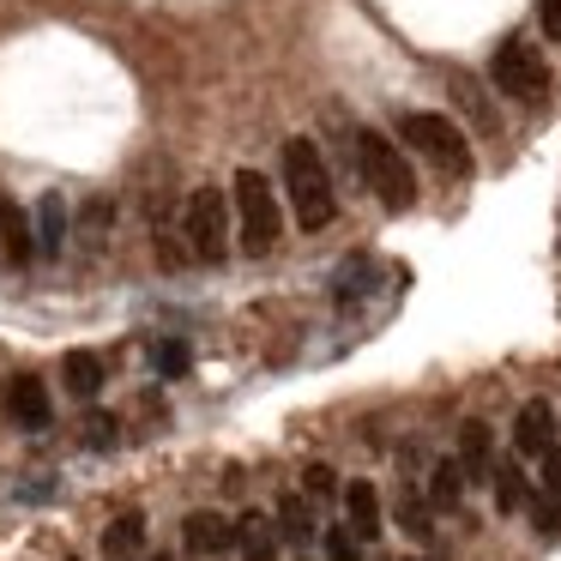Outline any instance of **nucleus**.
I'll return each instance as SVG.
<instances>
[{"mask_svg":"<svg viewBox=\"0 0 561 561\" xmlns=\"http://www.w3.org/2000/svg\"><path fill=\"white\" fill-rule=\"evenodd\" d=\"M284 199H290L302 230H327L339 218V194H332V170L320 158L314 139H284Z\"/></svg>","mask_w":561,"mask_h":561,"instance_id":"1","label":"nucleus"},{"mask_svg":"<svg viewBox=\"0 0 561 561\" xmlns=\"http://www.w3.org/2000/svg\"><path fill=\"white\" fill-rule=\"evenodd\" d=\"M356 163H363V182L375 187V199L387 211H411L416 206V170L404 163V151L392 146L387 134L363 127V134H356Z\"/></svg>","mask_w":561,"mask_h":561,"instance_id":"2","label":"nucleus"},{"mask_svg":"<svg viewBox=\"0 0 561 561\" xmlns=\"http://www.w3.org/2000/svg\"><path fill=\"white\" fill-rule=\"evenodd\" d=\"M284 230V211H278V194L260 170H236V236H242L248 254H272Z\"/></svg>","mask_w":561,"mask_h":561,"instance_id":"3","label":"nucleus"},{"mask_svg":"<svg viewBox=\"0 0 561 561\" xmlns=\"http://www.w3.org/2000/svg\"><path fill=\"white\" fill-rule=\"evenodd\" d=\"M399 139H404L411 151H423V158L435 163L440 175H471V146H465V134L447 122V115H428V110L404 115V122H399Z\"/></svg>","mask_w":561,"mask_h":561,"instance_id":"4","label":"nucleus"},{"mask_svg":"<svg viewBox=\"0 0 561 561\" xmlns=\"http://www.w3.org/2000/svg\"><path fill=\"white\" fill-rule=\"evenodd\" d=\"M182 236H187V248H194V260L218 266V260L230 254V199H224L218 187H194L187 206H182Z\"/></svg>","mask_w":561,"mask_h":561,"instance_id":"5","label":"nucleus"},{"mask_svg":"<svg viewBox=\"0 0 561 561\" xmlns=\"http://www.w3.org/2000/svg\"><path fill=\"white\" fill-rule=\"evenodd\" d=\"M495 91H507L513 103H537L549 91V61H543V49H537L531 37H507L495 49Z\"/></svg>","mask_w":561,"mask_h":561,"instance_id":"6","label":"nucleus"},{"mask_svg":"<svg viewBox=\"0 0 561 561\" xmlns=\"http://www.w3.org/2000/svg\"><path fill=\"white\" fill-rule=\"evenodd\" d=\"M7 416H13L19 428H31V435H37V428H49V387H43L37 375H13L7 380Z\"/></svg>","mask_w":561,"mask_h":561,"instance_id":"7","label":"nucleus"},{"mask_svg":"<svg viewBox=\"0 0 561 561\" xmlns=\"http://www.w3.org/2000/svg\"><path fill=\"white\" fill-rule=\"evenodd\" d=\"M182 549L187 556H230L236 549V525L224 513H187L182 519Z\"/></svg>","mask_w":561,"mask_h":561,"instance_id":"8","label":"nucleus"},{"mask_svg":"<svg viewBox=\"0 0 561 561\" xmlns=\"http://www.w3.org/2000/svg\"><path fill=\"white\" fill-rule=\"evenodd\" d=\"M513 447H519V459H543V453L556 447V411H549L543 399H531L513 416Z\"/></svg>","mask_w":561,"mask_h":561,"instance_id":"9","label":"nucleus"},{"mask_svg":"<svg viewBox=\"0 0 561 561\" xmlns=\"http://www.w3.org/2000/svg\"><path fill=\"white\" fill-rule=\"evenodd\" d=\"M0 248H7L13 266H31V260H37V230H31V218L7 194H0Z\"/></svg>","mask_w":561,"mask_h":561,"instance_id":"10","label":"nucleus"},{"mask_svg":"<svg viewBox=\"0 0 561 561\" xmlns=\"http://www.w3.org/2000/svg\"><path fill=\"white\" fill-rule=\"evenodd\" d=\"M344 519H351V531H356V543L363 537H380V495H375V483H344Z\"/></svg>","mask_w":561,"mask_h":561,"instance_id":"11","label":"nucleus"},{"mask_svg":"<svg viewBox=\"0 0 561 561\" xmlns=\"http://www.w3.org/2000/svg\"><path fill=\"white\" fill-rule=\"evenodd\" d=\"M459 471L465 477H489V471H495V440H489V423H465L459 428Z\"/></svg>","mask_w":561,"mask_h":561,"instance_id":"12","label":"nucleus"},{"mask_svg":"<svg viewBox=\"0 0 561 561\" xmlns=\"http://www.w3.org/2000/svg\"><path fill=\"white\" fill-rule=\"evenodd\" d=\"M139 549H146V513H122V519H110V531H103V556L134 561Z\"/></svg>","mask_w":561,"mask_h":561,"instance_id":"13","label":"nucleus"},{"mask_svg":"<svg viewBox=\"0 0 561 561\" xmlns=\"http://www.w3.org/2000/svg\"><path fill=\"white\" fill-rule=\"evenodd\" d=\"M236 543H242L248 561H272V556H278V531H272L266 513H242V519H236Z\"/></svg>","mask_w":561,"mask_h":561,"instance_id":"14","label":"nucleus"},{"mask_svg":"<svg viewBox=\"0 0 561 561\" xmlns=\"http://www.w3.org/2000/svg\"><path fill=\"white\" fill-rule=\"evenodd\" d=\"M37 248L43 254H61V236H67V206H61V194H43V206H37Z\"/></svg>","mask_w":561,"mask_h":561,"instance_id":"15","label":"nucleus"},{"mask_svg":"<svg viewBox=\"0 0 561 561\" xmlns=\"http://www.w3.org/2000/svg\"><path fill=\"white\" fill-rule=\"evenodd\" d=\"M61 375H67V392H73V399H91V392L103 387V363L91 351H73L61 363Z\"/></svg>","mask_w":561,"mask_h":561,"instance_id":"16","label":"nucleus"},{"mask_svg":"<svg viewBox=\"0 0 561 561\" xmlns=\"http://www.w3.org/2000/svg\"><path fill=\"white\" fill-rule=\"evenodd\" d=\"M151 368H158L163 380H182L187 368H194V351H187L182 339H158L151 344Z\"/></svg>","mask_w":561,"mask_h":561,"instance_id":"17","label":"nucleus"},{"mask_svg":"<svg viewBox=\"0 0 561 561\" xmlns=\"http://www.w3.org/2000/svg\"><path fill=\"white\" fill-rule=\"evenodd\" d=\"M489 477H495V501H501V513H519V507H525V477H519V465L501 459Z\"/></svg>","mask_w":561,"mask_h":561,"instance_id":"18","label":"nucleus"},{"mask_svg":"<svg viewBox=\"0 0 561 561\" xmlns=\"http://www.w3.org/2000/svg\"><path fill=\"white\" fill-rule=\"evenodd\" d=\"M428 495H435V507H459V495H465L459 459H440V465H435V483H428Z\"/></svg>","mask_w":561,"mask_h":561,"instance_id":"19","label":"nucleus"},{"mask_svg":"<svg viewBox=\"0 0 561 561\" xmlns=\"http://www.w3.org/2000/svg\"><path fill=\"white\" fill-rule=\"evenodd\" d=\"M368 284H375V266H368V260H351V266L339 272V284H332V296H339V302H356Z\"/></svg>","mask_w":561,"mask_h":561,"instance_id":"20","label":"nucleus"},{"mask_svg":"<svg viewBox=\"0 0 561 561\" xmlns=\"http://www.w3.org/2000/svg\"><path fill=\"white\" fill-rule=\"evenodd\" d=\"M320 549H327V561H363V549H356V531H351V525H332V531L320 537Z\"/></svg>","mask_w":561,"mask_h":561,"instance_id":"21","label":"nucleus"},{"mask_svg":"<svg viewBox=\"0 0 561 561\" xmlns=\"http://www.w3.org/2000/svg\"><path fill=\"white\" fill-rule=\"evenodd\" d=\"M278 519H284V531H290L296 543H302V537L314 531V513H308V501H302V495H290V501H284V513H278Z\"/></svg>","mask_w":561,"mask_h":561,"instance_id":"22","label":"nucleus"},{"mask_svg":"<svg viewBox=\"0 0 561 561\" xmlns=\"http://www.w3.org/2000/svg\"><path fill=\"white\" fill-rule=\"evenodd\" d=\"M399 525H404L411 537H428V531H435V525H428V507H423L416 495H404V501H399Z\"/></svg>","mask_w":561,"mask_h":561,"instance_id":"23","label":"nucleus"},{"mask_svg":"<svg viewBox=\"0 0 561 561\" xmlns=\"http://www.w3.org/2000/svg\"><path fill=\"white\" fill-rule=\"evenodd\" d=\"M85 447H115V416L110 411H91L85 416Z\"/></svg>","mask_w":561,"mask_h":561,"instance_id":"24","label":"nucleus"},{"mask_svg":"<svg viewBox=\"0 0 561 561\" xmlns=\"http://www.w3.org/2000/svg\"><path fill=\"white\" fill-rule=\"evenodd\" d=\"M531 519L543 525V531H561V495H556V489H549V495H537V501H531Z\"/></svg>","mask_w":561,"mask_h":561,"instance_id":"25","label":"nucleus"},{"mask_svg":"<svg viewBox=\"0 0 561 561\" xmlns=\"http://www.w3.org/2000/svg\"><path fill=\"white\" fill-rule=\"evenodd\" d=\"M537 25L549 43H561V0H537Z\"/></svg>","mask_w":561,"mask_h":561,"instance_id":"26","label":"nucleus"},{"mask_svg":"<svg viewBox=\"0 0 561 561\" xmlns=\"http://www.w3.org/2000/svg\"><path fill=\"white\" fill-rule=\"evenodd\" d=\"M302 483H308V495H332V489H339V477H332L327 465H308V477H302Z\"/></svg>","mask_w":561,"mask_h":561,"instance_id":"27","label":"nucleus"},{"mask_svg":"<svg viewBox=\"0 0 561 561\" xmlns=\"http://www.w3.org/2000/svg\"><path fill=\"white\" fill-rule=\"evenodd\" d=\"M543 483L561 495V447H549V453H543Z\"/></svg>","mask_w":561,"mask_h":561,"instance_id":"28","label":"nucleus"},{"mask_svg":"<svg viewBox=\"0 0 561 561\" xmlns=\"http://www.w3.org/2000/svg\"><path fill=\"white\" fill-rule=\"evenodd\" d=\"M151 561H170V556H151Z\"/></svg>","mask_w":561,"mask_h":561,"instance_id":"29","label":"nucleus"}]
</instances>
